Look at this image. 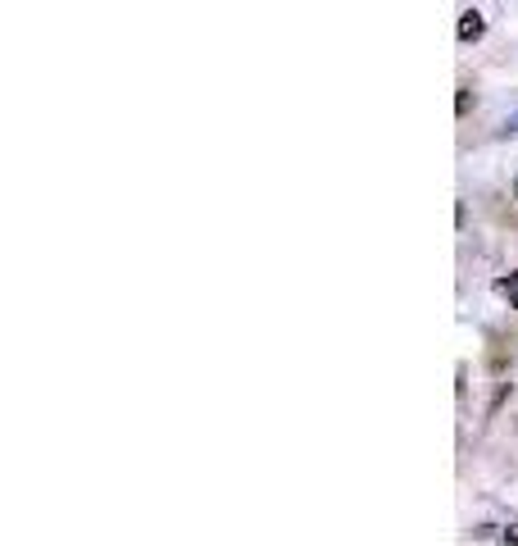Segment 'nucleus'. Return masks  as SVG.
<instances>
[{
    "instance_id": "nucleus-1",
    "label": "nucleus",
    "mask_w": 518,
    "mask_h": 546,
    "mask_svg": "<svg viewBox=\"0 0 518 546\" xmlns=\"http://www.w3.org/2000/svg\"><path fill=\"white\" fill-rule=\"evenodd\" d=\"M487 32V19L478 14V10H469V14H460V41H478Z\"/></svg>"
},
{
    "instance_id": "nucleus-2",
    "label": "nucleus",
    "mask_w": 518,
    "mask_h": 546,
    "mask_svg": "<svg viewBox=\"0 0 518 546\" xmlns=\"http://www.w3.org/2000/svg\"><path fill=\"white\" fill-rule=\"evenodd\" d=\"M500 292H505V296L514 301V310H518V273H509V278L500 283Z\"/></svg>"
},
{
    "instance_id": "nucleus-3",
    "label": "nucleus",
    "mask_w": 518,
    "mask_h": 546,
    "mask_svg": "<svg viewBox=\"0 0 518 546\" xmlns=\"http://www.w3.org/2000/svg\"><path fill=\"white\" fill-rule=\"evenodd\" d=\"M469 105H473V96H469V87H460V96H455V110H460V114H469Z\"/></svg>"
},
{
    "instance_id": "nucleus-4",
    "label": "nucleus",
    "mask_w": 518,
    "mask_h": 546,
    "mask_svg": "<svg viewBox=\"0 0 518 546\" xmlns=\"http://www.w3.org/2000/svg\"><path fill=\"white\" fill-rule=\"evenodd\" d=\"M496 537H500V542H509V546H518V524H514V528H500Z\"/></svg>"
},
{
    "instance_id": "nucleus-5",
    "label": "nucleus",
    "mask_w": 518,
    "mask_h": 546,
    "mask_svg": "<svg viewBox=\"0 0 518 546\" xmlns=\"http://www.w3.org/2000/svg\"><path fill=\"white\" fill-rule=\"evenodd\" d=\"M505 132H518V114H509V123H505Z\"/></svg>"
},
{
    "instance_id": "nucleus-6",
    "label": "nucleus",
    "mask_w": 518,
    "mask_h": 546,
    "mask_svg": "<svg viewBox=\"0 0 518 546\" xmlns=\"http://www.w3.org/2000/svg\"><path fill=\"white\" fill-rule=\"evenodd\" d=\"M514 196H518V178H514Z\"/></svg>"
}]
</instances>
